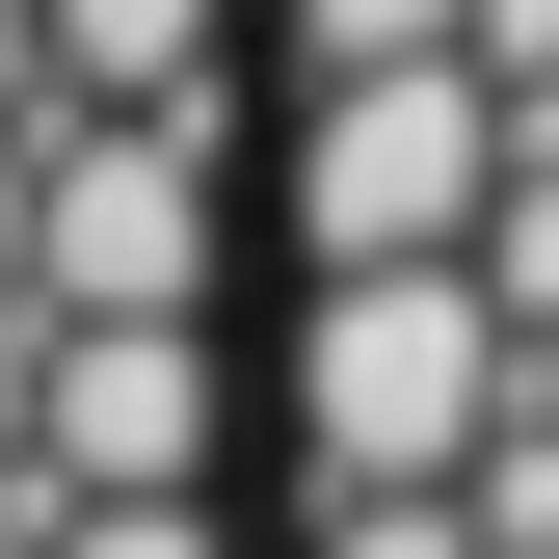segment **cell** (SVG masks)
Returning <instances> with one entry per match:
<instances>
[{"mask_svg":"<svg viewBox=\"0 0 559 559\" xmlns=\"http://www.w3.org/2000/svg\"><path fill=\"white\" fill-rule=\"evenodd\" d=\"M214 294V133L53 107L27 133V320H187Z\"/></svg>","mask_w":559,"mask_h":559,"instance_id":"obj_4","label":"cell"},{"mask_svg":"<svg viewBox=\"0 0 559 559\" xmlns=\"http://www.w3.org/2000/svg\"><path fill=\"white\" fill-rule=\"evenodd\" d=\"M479 187H507V107H479L453 53H400V81H320V107H294V240H320V294H346V266H453Z\"/></svg>","mask_w":559,"mask_h":559,"instance_id":"obj_3","label":"cell"},{"mask_svg":"<svg viewBox=\"0 0 559 559\" xmlns=\"http://www.w3.org/2000/svg\"><path fill=\"white\" fill-rule=\"evenodd\" d=\"M0 320H27V133H0Z\"/></svg>","mask_w":559,"mask_h":559,"instance_id":"obj_10","label":"cell"},{"mask_svg":"<svg viewBox=\"0 0 559 559\" xmlns=\"http://www.w3.org/2000/svg\"><path fill=\"white\" fill-rule=\"evenodd\" d=\"M294 53L320 81H400V53H453V0H294Z\"/></svg>","mask_w":559,"mask_h":559,"instance_id":"obj_7","label":"cell"},{"mask_svg":"<svg viewBox=\"0 0 559 559\" xmlns=\"http://www.w3.org/2000/svg\"><path fill=\"white\" fill-rule=\"evenodd\" d=\"M27 81L53 107H133V133H214V0H27Z\"/></svg>","mask_w":559,"mask_h":559,"instance_id":"obj_5","label":"cell"},{"mask_svg":"<svg viewBox=\"0 0 559 559\" xmlns=\"http://www.w3.org/2000/svg\"><path fill=\"white\" fill-rule=\"evenodd\" d=\"M0 479H27V507H187V479H214V320H27Z\"/></svg>","mask_w":559,"mask_h":559,"instance_id":"obj_2","label":"cell"},{"mask_svg":"<svg viewBox=\"0 0 559 559\" xmlns=\"http://www.w3.org/2000/svg\"><path fill=\"white\" fill-rule=\"evenodd\" d=\"M27 559H214V507H27Z\"/></svg>","mask_w":559,"mask_h":559,"instance_id":"obj_8","label":"cell"},{"mask_svg":"<svg viewBox=\"0 0 559 559\" xmlns=\"http://www.w3.org/2000/svg\"><path fill=\"white\" fill-rule=\"evenodd\" d=\"M320 559H479L453 507H320Z\"/></svg>","mask_w":559,"mask_h":559,"instance_id":"obj_9","label":"cell"},{"mask_svg":"<svg viewBox=\"0 0 559 559\" xmlns=\"http://www.w3.org/2000/svg\"><path fill=\"white\" fill-rule=\"evenodd\" d=\"M479 400H507V320H479L453 266H346V294L294 320V453H320V507H453Z\"/></svg>","mask_w":559,"mask_h":559,"instance_id":"obj_1","label":"cell"},{"mask_svg":"<svg viewBox=\"0 0 559 559\" xmlns=\"http://www.w3.org/2000/svg\"><path fill=\"white\" fill-rule=\"evenodd\" d=\"M507 160H559V107H533V133H507Z\"/></svg>","mask_w":559,"mask_h":559,"instance_id":"obj_11","label":"cell"},{"mask_svg":"<svg viewBox=\"0 0 559 559\" xmlns=\"http://www.w3.org/2000/svg\"><path fill=\"white\" fill-rule=\"evenodd\" d=\"M453 294L507 320V346H559V160H507V187H479V240H453Z\"/></svg>","mask_w":559,"mask_h":559,"instance_id":"obj_6","label":"cell"}]
</instances>
